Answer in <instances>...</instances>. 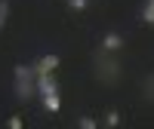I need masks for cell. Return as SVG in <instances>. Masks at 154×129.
Here are the masks:
<instances>
[{
	"label": "cell",
	"instance_id": "obj_1",
	"mask_svg": "<svg viewBox=\"0 0 154 129\" xmlns=\"http://www.w3.org/2000/svg\"><path fill=\"white\" fill-rule=\"evenodd\" d=\"M12 74H16V98L19 101H31V95H37V86H34V68L31 64H16L12 68Z\"/></svg>",
	"mask_w": 154,
	"mask_h": 129
},
{
	"label": "cell",
	"instance_id": "obj_2",
	"mask_svg": "<svg viewBox=\"0 0 154 129\" xmlns=\"http://www.w3.org/2000/svg\"><path fill=\"white\" fill-rule=\"evenodd\" d=\"M34 86H37V95H46V92H59V80H56V71H53V74H34Z\"/></svg>",
	"mask_w": 154,
	"mask_h": 129
},
{
	"label": "cell",
	"instance_id": "obj_3",
	"mask_svg": "<svg viewBox=\"0 0 154 129\" xmlns=\"http://www.w3.org/2000/svg\"><path fill=\"white\" fill-rule=\"evenodd\" d=\"M59 64H62V58H59L56 52H46V56H40V58H37L31 68H34V74H53Z\"/></svg>",
	"mask_w": 154,
	"mask_h": 129
},
{
	"label": "cell",
	"instance_id": "obj_4",
	"mask_svg": "<svg viewBox=\"0 0 154 129\" xmlns=\"http://www.w3.org/2000/svg\"><path fill=\"white\" fill-rule=\"evenodd\" d=\"M99 77H102L105 83H114V80L120 77V64H117V62H111V58H105V62L99 58Z\"/></svg>",
	"mask_w": 154,
	"mask_h": 129
},
{
	"label": "cell",
	"instance_id": "obj_5",
	"mask_svg": "<svg viewBox=\"0 0 154 129\" xmlns=\"http://www.w3.org/2000/svg\"><path fill=\"white\" fill-rule=\"evenodd\" d=\"M123 34H117V31H108L105 37H102V52H120L123 49Z\"/></svg>",
	"mask_w": 154,
	"mask_h": 129
},
{
	"label": "cell",
	"instance_id": "obj_6",
	"mask_svg": "<svg viewBox=\"0 0 154 129\" xmlns=\"http://www.w3.org/2000/svg\"><path fill=\"white\" fill-rule=\"evenodd\" d=\"M40 101H43V108L49 114H59L62 111V95L59 92H46V95H40Z\"/></svg>",
	"mask_w": 154,
	"mask_h": 129
},
{
	"label": "cell",
	"instance_id": "obj_7",
	"mask_svg": "<svg viewBox=\"0 0 154 129\" xmlns=\"http://www.w3.org/2000/svg\"><path fill=\"white\" fill-rule=\"evenodd\" d=\"M120 123H123V117H120V111H108V114H105V126H108V129H117Z\"/></svg>",
	"mask_w": 154,
	"mask_h": 129
},
{
	"label": "cell",
	"instance_id": "obj_8",
	"mask_svg": "<svg viewBox=\"0 0 154 129\" xmlns=\"http://www.w3.org/2000/svg\"><path fill=\"white\" fill-rule=\"evenodd\" d=\"M142 19L148 25H154V0H145V9H142Z\"/></svg>",
	"mask_w": 154,
	"mask_h": 129
},
{
	"label": "cell",
	"instance_id": "obj_9",
	"mask_svg": "<svg viewBox=\"0 0 154 129\" xmlns=\"http://www.w3.org/2000/svg\"><path fill=\"white\" fill-rule=\"evenodd\" d=\"M6 19H9V0H0V31H3Z\"/></svg>",
	"mask_w": 154,
	"mask_h": 129
},
{
	"label": "cell",
	"instance_id": "obj_10",
	"mask_svg": "<svg viewBox=\"0 0 154 129\" xmlns=\"http://www.w3.org/2000/svg\"><path fill=\"white\" fill-rule=\"evenodd\" d=\"M77 126H80V129H96L99 120L96 117H77Z\"/></svg>",
	"mask_w": 154,
	"mask_h": 129
},
{
	"label": "cell",
	"instance_id": "obj_11",
	"mask_svg": "<svg viewBox=\"0 0 154 129\" xmlns=\"http://www.w3.org/2000/svg\"><path fill=\"white\" fill-rule=\"evenodd\" d=\"M6 126H9V129H22L25 120H22V117H6Z\"/></svg>",
	"mask_w": 154,
	"mask_h": 129
},
{
	"label": "cell",
	"instance_id": "obj_12",
	"mask_svg": "<svg viewBox=\"0 0 154 129\" xmlns=\"http://www.w3.org/2000/svg\"><path fill=\"white\" fill-rule=\"evenodd\" d=\"M68 3H71V9H86L89 0H68Z\"/></svg>",
	"mask_w": 154,
	"mask_h": 129
},
{
	"label": "cell",
	"instance_id": "obj_13",
	"mask_svg": "<svg viewBox=\"0 0 154 129\" xmlns=\"http://www.w3.org/2000/svg\"><path fill=\"white\" fill-rule=\"evenodd\" d=\"M145 89H148V98H154V77H151V80L145 83Z\"/></svg>",
	"mask_w": 154,
	"mask_h": 129
}]
</instances>
